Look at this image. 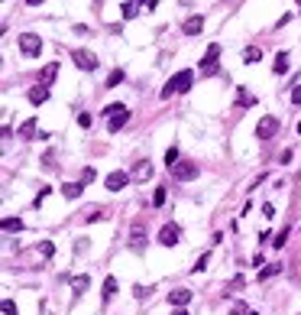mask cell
Wrapping results in <instances>:
<instances>
[{
    "label": "cell",
    "mask_w": 301,
    "mask_h": 315,
    "mask_svg": "<svg viewBox=\"0 0 301 315\" xmlns=\"http://www.w3.org/2000/svg\"><path fill=\"white\" fill-rule=\"evenodd\" d=\"M191 85H194V71H191V69H181L178 75H172V78L165 81V88H162V98L181 95V91H188Z\"/></svg>",
    "instance_id": "6da1fadb"
},
{
    "label": "cell",
    "mask_w": 301,
    "mask_h": 315,
    "mask_svg": "<svg viewBox=\"0 0 301 315\" xmlns=\"http://www.w3.org/2000/svg\"><path fill=\"white\" fill-rule=\"evenodd\" d=\"M217 69H220V42H211L204 59H201V65H198V71L201 75H214Z\"/></svg>",
    "instance_id": "7a4b0ae2"
},
{
    "label": "cell",
    "mask_w": 301,
    "mask_h": 315,
    "mask_svg": "<svg viewBox=\"0 0 301 315\" xmlns=\"http://www.w3.org/2000/svg\"><path fill=\"white\" fill-rule=\"evenodd\" d=\"M20 52H23L26 59H36V55L42 52V36H39V33H20Z\"/></svg>",
    "instance_id": "3957f363"
},
{
    "label": "cell",
    "mask_w": 301,
    "mask_h": 315,
    "mask_svg": "<svg viewBox=\"0 0 301 315\" xmlns=\"http://www.w3.org/2000/svg\"><path fill=\"white\" fill-rule=\"evenodd\" d=\"M278 134V117L275 114H266V117H259V124H256V137L259 140H269V137Z\"/></svg>",
    "instance_id": "277c9868"
},
{
    "label": "cell",
    "mask_w": 301,
    "mask_h": 315,
    "mask_svg": "<svg viewBox=\"0 0 301 315\" xmlns=\"http://www.w3.org/2000/svg\"><path fill=\"white\" fill-rule=\"evenodd\" d=\"M172 173V179H178V182H191V179H198V163H178V166H172L169 169Z\"/></svg>",
    "instance_id": "5b68a950"
},
{
    "label": "cell",
    "mask_w": 301,
    "mask_h": 315,
    "mask_svg": "<svg viewBox=\"0 0 301 315\" xmlns=\"http://www.w3.org/2000/svg\"><path fill=\"white\" fill-rule=\"evenodd\" d=\"M71 59H75V65H78V69H81V71H94V69H97V55H94V52H88V49H75V52H71Z\"/></svg>",
    "instance_id": "8992f818"
},
{
    "label": "cell",
    "mask_w": 301,
    "mask_h": 315,
    "mask_svg": "<svg viewBox=\"0 0 301 315\" xmlns=\"http://www.w3.org/2000/svg\"><path fill=\"white\" fill-rule=\"evenodd\" d=\"M178 241H181V228H178V224H162V231H159V244L162 247H175Z\"/></svg>",
    "instance_id": "52a82bcc"
},
{
    "label": "cell",
    "mask_w": 301,
    "mask_h": 315,
    "mask_svg": "<svg viewBox=\"0 0 301 315\" xmlns=\"http://www.w3.org/2000/svg\"><path fill=\"white\" fill-rule=\"evenodd\" d=\"M130 247L136 253L146 247V224H143V221H133V228H130Z\"/></svg>",
    "instance_id": "ba28073f"
},
{
    "label": "cell",
    "mask_w": 301,
    "mask_h": 315,
    "mask_svg": "<svg viewBox=\"0 0 301 315\" xmlns=\"http://www.w3.org/2000/svg\"><path fill=\"white\" fill-rule=\"evenodd\" d=\"M130 179H133L130 173H123V169H114V173H110L107 179H104V185H107V192H120Z\"/></svg>",
    "instance_id": "9c48e42d"
},
{
    "label": "cell",
    "mask_w": 301,
    "mask_h": 315,
    "mask_svg": "<svg viewBox=\"0 0 301 315\" xmlns=\"http://www.w3.org/2000/svg\"><path fill=\"white\" fill-rule=\"evenodd\" d=\"M126 120H130V110L120 107L114 117H107V130H110V134H120V127H126Z\"/></svg>",
    "instance_id": "30bf717a"
},
{
    "label": "cell",
    "mask_w": 301,
    "mask_h": 315,
    "mask_svg": "<svg viewBox=\"0 0 301 315\" xmlns=\"http://www.w3.org/2000/svg\"><path fill=\"white\" fill-rule=\"evenodd\" d=\"M201 30H204V16H201V13L188 16L185 23H181V33H185V36H198Z\"/></svg>",
    "instance_id": "8fae6325"
},
{
    "label": "cell",
    "mask_w": 301,
    "mask_h": 315,
    "mask_svg": "<svg viewBox=\"0 0 301 315\" xmlns=\"http://www.w3.org/2000/svg\"><path fill=\"white\" fill-rule=\"evenodd\" d=\"M191 302V289H172L169 292V306L172 309H185Z\"/></svg>",
    "instance_id": "7c38bea8"
},
{
    "label": "cell",
    "mask_w": 301,
    "mask_h": 315,
    "mask_svg": "<svg viewBox=\"0 0 301 315\" xmlns=\"http://www.w3.org/2000/svg\"><path fill=\"white\" fill-rule=\"evenodd\" d=\"M16 137H23V140H32V137H39V120H36V117L23 120V124L16 127Z\"/></svg>",
    "instance_id": "4fadbf2b"
},
{
    "label": "cell",
    "mask_w": 301,
    "mask_h": 315,
    "mask_svg": "<svg viewBox=\"0 0 301 315\" xmlns=\"http://www.w3.org/2000/svg\"><path fill=\"white\" fill-rule=\"evenodd\" d=\"M130 175H133V179H136V182H146L149 175H152V166H149V159H139V163H133Z\"/></svg>",
    "instance_id": "5bb4252c"
},
{
    "label": "cell",
    "mask_w": 301,
    "mask_h": 315,
    "mask_svg": "<svg viewBox=\"0 0 301 315\" xmlns=\"http://www.w3.org/2000/svg\"><path fill=\"white\" fill-rule=\"evenodd\" d=\"M26 98H30L32 107H39V104L49 101V88H46V85H36V88H30V95H26Z\"/></svg>",
    "instance_id": "9a60e30c"
},
{
    "label": "cell",
    "mask_w": 301,
    "mask_h": 315,
    "mask_svg": "<svg viewBox=\"0 0 301 315\" xmlns=\"http://www.w3.org/2000/svg\"><path fill=\"white\" fill-rule=\"evenodd\" d=\"M55 75H59V62H49L46 65V69H42V71H39V85H52V81H55Z\"/></svg>",
    "instance_id": "2e32d148"
},
{
    "label": "cell",
    "mask_w": 301,
    "mask_h": 315,
    "mask_svg": "<svg viewBox=\"0 0 301 315\" xmlns=\"http://www.w3.org/2000/svg\"><path fill=\"white\" fill-rule=\"evenodd\" d=\"M114 296H117V276H107V280H104V289H100V299H104V306H107Z\"/></svg>",
    "instance_id": "e0dca14e"
},
{
    "label": "cell",
    "mask_w": 301,
    "mask_h": 315,
    "mask_svg": "<svg viewBox=\"0 0 301 315\" xmlns=\"http://www.w3.org/2000/svg\"><path fill=\"white\" fill-rule=\"evenodd\" d=\"M88 286H91V276H71V289H75V296H85L88 292Z\"/></svg>",
    "instance_id": "ac0fdd59"
},
{
    "label": "cell",
    "mask_w": 301,
    "mask_h": 315,
    "mask_svg": "<svg viewBox=\"0 0 301 315\" xmlns=\"http://www.w3.org/2000/svg\"><path fill=\"white\" fill-rule=\"evenodd\" d=\"M81 192H85V182H65V185H62L65 198H81Z\"/></svg>",
    "instance_id": "d6986e66"
},
{
    "label": "cell",
    "mask_w": 301,
    "mask_h": 315,
    "mask_svg": "<svg viewBox=\"0 0 301 315\" xmlns=\"http://www.w3.org/2000/svg\"><path fill=\"white\" fill-rule=\"evenodd\" d=\"M282 267H285V263H269V267H263V270H259V283H269L272 276L282 273Z\"/></svg>",
    "instance_id": "ffe728a7"
},
{
    "label": "cell",
    "mask_w": 301,
    "mask_h": 315,
    "mask_svg": "<svg viewBox=\"0 0 301 315\" xmlns=\"http://www.w3.org/2000/svg\"><path fill=\"white\" fill-rule=\"evenodd\" d=\"M256 104V95H249L246 88H237V107H253Z\"/></svg>",
    "instance_id": "44dd1931"
},
{
    "label": "cell",
    "mask_w": 301,
    "mask_h": 315,
    "mask_svg": "<svg viewBox=\"0 0 301 315\" xmlns=\"http://www.w3.org/2000/svg\"><path fill=\"white\" fill-rule=\"evenodd\" d=\"M243 286H246V276H233L230 283L224 286V296H233V292H240Z\"/></svg>",
    "instance_id": "7402d4cb"
},
{
    "label": "cell",
    "mask_w": 301,
    "mask_h": 315,
    "mask_svg": "<svg viewBox=\"0 0 301 315\" xmlns=\"http://www.w3.org/2000/svg\"><path fill=\"white\" fill-rule=\"evenodd\" d=\"M259 59H263V52H259V46H246V49H243V62H246V65H256V62H259Z\"/></svg>",
    "instance_id": "603a6c76"
},
{
    "label": "cell",
    "mask_w": 301,
    "mask_h": 315,
    "mask_svg": "<svg viewBox=\"0 0 301 315\" xmlns=\"http://www.w3.org/2000/svg\"><path fill=\"white\" fill-rule=\"evenodd\" d=\"M123 78H126V71L123 69H114L107 75V85H104V88H120V85H123Z\"/></svg>",
    "instance_id": "cb8c5ba5"
},
{
    "label": "cell",
    "mask_w": 301,
    "mask_h": 315,
    "mask_svg": "<svg viewBox=\"0 0 301 315\" xmlns=\"http://www.w3.org/2000/svg\"><path fill=\"white\" fill-rule=\"evenodd\" d=\"M272 69H275V75H285V71H288V52H278Z\"/></svg>",
    "instance_id": "d4e9b609"
},
{
    "label": "cell",
    "mask_w": 301,
    "mask_h": 315,
    "mask_svg": "<svg viewBox=\"0 0 301 315\" xmlns=\"http://www.w3.org/2000/svg\"><path fill=\"white\" fill-rule=\"evenodd\" d=\"M3 231H7V234H13V231L20 234V231H23V221L20 218H3Z\"/></svg>",
    "instance_id": "484cf974"
},
{
    "label": "cell",
    "mask_w": 301,
    "mask_h": 315,
    "mask_svg": "<svg viewBox=\"0 0 301 315\" xmlns=\"http://www.w3.org/2000/svg\"><path fill=\"white\" fill-rule=\"evenodd\" d=\"M165 198H169V192H165V185H159V189L152 192V205H155V208H162V205H165Z\"/></svg>",
    "instance_id": "4316f807"
},
{
    "label": "cell",
    "mask_w": 301,
    "mask_h": 315,
    "mask_svg": "<svg viewBox=\"0 0 301 315\" xmlns=\"http://www.w3.org/2000/svg\"><path fill=\"white\" fill-rule=\"evenodd\" d=\"M136 13H139V3H136V0H126V3H123V20H133Z\"/></svg>",
    "instance_id": "83f0119b"
},
{
    "label": "cell",
    "mask_w": 301,
    "mask_h": 315,
    "mask_svg": "<svg viewBox=\"0 0 301 315\" xmlns=\"http://www.w3.org/2000/svg\"><path fill=\"white\" fill-rule=\"evenodd\" d=\"M285 241H288V228H282V231H278V234H275V237H272V241H269V244H272V247H275V250H278V247H285Z\"/></svg>",
    "instance_id": "f1b7e54d"
},
{
    "label": "cell",
    "mask_w": 301,
    "mask_h": 315,
    "mask_svg": "<svg viewBox=\"0 0 301 315\" xmlns=\"http://www.w3.org/2000/svg\"><path fill=\"white\" fill-rule=\"evenodd\" d=\"M165 166H178V146H169V150H165Z\"/></svg>",
    "instance_id": "f546056e"
},
{
    "label": "cell",
    "mask_w": 301,
    "mask_h": 315,
    "mask_svg": "<svg viewBox=\"0 0 301 315\" xmlns=\"http://www.w3.org/2000/svg\"><path fill=\"white\" fill-rule=\"evenodd\" d=\"M94 179H97V169H94V166H85V169H81V182L88 185V182H94Z\"/></svg>",
    "instance_id": "4dcf8cb0"
},
{
    "label": "cell",
    "mask_w": 301,
    "mask_h": 315,
    "mask_svg": "<svg viewBox=\"0 0 301 315\" xmlns=\"http://www.w3.org/2000/svg\"><path fill=\"white\" fill-rule=\"evenodd\" d=\"M85 221H88V224H91V221H104V211H100V208H88Z\"/></svg>",
    "instance_id": "1f68e13d"
},
{
    "label": "cell",
    "mask_w": 301,
    "mask_h": 315,
    "mask_svg": "<svg viewBox=\"0 0 301 315\" xmlns=\"http://www.w3.org/2000/svg\"><path fill=\"white\" fill-rule=\"evenodd\" d=\"M49 192H52V189H49V185H42V189H39V195L32 198V208H39V205H42V202L49 198Z\"/></svg>",
    "instance_id": "d6a6232c"
},
{
    "label": "cell",
    "mask_w": 301,
    "mask_h": 315,
    "mask_svg": "<svg viewBox=\"0 0 301 315\" xmlns=\"http://www.w3.org/2000/svg\"><path fill=\"white\" fill-rule=\"evenodd\" d=\"M39 253H42V257L49 260V257L55 253V244H52V241H42V244H39Z\"/></svg>",
    "instance_id": "836d02e7"
},
{
    "label": "cell",
    "mask_w": 301,
    "mask_h": 315,
    "mask_svg": "<svg viewBox=\"0 0 301 315\" xmlns=\"http://www.w3.org/2000/svg\"><path fill=\"white\" fill-rule=\"evenodd\" d=\"M227 315H249V306H246V302H233V309Z\"/></svg>",
    "instance_id": "e575fe53"
},
{
    "label": "cell",
    "mask_w": 301,
    "mask_h": 315,
    "mask_svg": "<svg viewBox=\"0 0 301 315\" xmlns=\"http://www.w3.org/2000/svg\"><path fill=\"white\" fill-rule=\"evenodd\" d=\"M208 260H211V253H201V257H198V263H194V273H198V270H208Z\"/></svg>",
    "instance_id": "d590c367"
},
{
    "label": "cell",
    "mask_w": 301,
    "mask_h": 315,
    "mask_svg": "<svg viewBox=\"0 0 301 315\" xmlns=\"http://www.w3.org/2000/svg\"><path fill=\"white\" fill-rule=\"evenodd\" d=\"M120 107H123V104H107V107L100 110V114H104V117H114V114H117V110H120Z\"/></svg>",
    "instance_id": "8d00e7d4"
},
{
    "label": "cell",
    "mask_w": 301,
    "mask_h": 315,
    "mask_svg": "<svg viewBox=\"0 0 301 315\" xmlns=\"http://www.w3.org/2000/svg\"><path fill=\"white\" fill-rule=\"evenodd\" d=\"M3 315H16V302L13 299H3Z\"/></svg>",
    "instance_id": "74e56055"
},
{
    "label": "cell",
    "mask_w": 301,
    "mask_h": 315,
    "mask_svg": "<svg viewBox=\"0 0 301 315\" xmlns=\"http://www.w3.org/2000/svg\"><path fill=\"white\" fill-rule=\"evenodd\" d=\"M133 296H136V299H146L149 289H146V286H133Z\"/></svg>",
    "instance_id": "f35d334b"
},
{
    "label": "cell",
    "mask_w": 301,
    "mask_h": 315,
    "mask_svg": "<svg viewBox=\"0 0 301 315\" xmlns=\"http://www.w3.org/2000/svg\"><path fill=\"white\" fill-rule=\"evenodd\" d=\"M78 127H91V114H88V110H85V114H78Z\"/></svg>",
    "instance_id": "ab89813d"
},
{
    "label": "cell",
    "mask_w": 301,
    "mask_h": 315,
    "mask_svg": "<svg viewBox=\"0 0 301 315\" xmlns=\"http://www.w3.org/2000/svg\"><path fill=\"white\" fill-rule=\"evenodd\" d=\"M292 156H295L292 150H282V156H278V163H282V166H288V163H292Z\"/></svg>",
    "instance_id": "60d3db41"
},
{
    "label": "cell",
    "mask_w": 301,
    "mask_h": 315,
    "mask_svg": "<svg viewBox=\"0 0 301 315\" xmlns=\"http://www.w3.org/2000/svg\"><path fill=\"white\" fill-rule=\"evenodd\" d=\"M139 10H155V0H136Z\"/></svg>",
    "instance_id": "b9f144b4"
},
{
    "label": "cell",
    "mask_w": 301,
    "mask_h": 315,
    "mask_svg": "<svg viewBox=\"0 0 301 315\" xmlns=\"http://www.w3.org/2000/svg\"><path fill=\"white\" fill-rule=\"evenodd\" d=\"M263 214H266V218H275V208H272V202H266V205H263Z\"/></svg>",
    "instance_id": "7bdbcfd3"
},
{
    "label": "cell",
    "mask_w": 301,
    "mask_h": 315,
    "mask_svg": "<svg viewBox=\"0 0 301 315\" xmlns=\"http://www.w3.org/2000/svg\"><path fill=\"white\" fill-rule=\"evenodd\" d=\"M292 101H295V104H301V85H295V91H292Z\"/></svg>",
    "instance_id": "ee69618b"
},
{
    "label": "cell",
    "mask_w": 301,
    "mask_h": 315,
    "mask_svg": "<svg viewBox=\"0 0 301 315\" xmlns=\"http://www.w3.org/2000/svg\"><path fill=\"white\" fill-rule=\"evenodd\" d=\"M26 3H30V7H39V3H46V0H26Z\"/></svg>",
    "instance_id": "f6af8a7d"
},
{
    "label": "cell",
    "mask_w": 301,
    "mask_h": 315,
    "mask_svg": "<svg viewBox=\"0 0 301 315\" xmlns=\"http://www.w3.org/2000/svg\"><path fill=\"white\" fill-rule=\"evenodd\" d=\"M172 315H188V312H185V309H172Z\"/></svg>",
    "instance_id": "bcb514c9"
},
{
    "label": "cell",
    "mask_w": 301,
    "mask_h": 315,
    "mask_svg": "<svg viewBox=\"0 0 301 315\" xmlns=\"http://www.w3.org/2000/svg\"><path fill=\"white\" fill-rule=\"evenodd\" d=\"M295 130H298V137H301V120H298V127H295Z\"/></svg>",
    "instance_id": "7dc6e473"
},
{
    "label": "cell",
    "mask_w": 301,
    "mask_h": 315,
    "mask_svg": "<svg viewBox=\"0 0 301 315\" xmlns=\"http://www.w3.org/2000/svg\"><path fill=\"white\" fill-rule=\"evenodd\" d=\"M249 315H259V312H253V309H249Z\"/></svg>",
    "instance_id": "c3c4849f"
},
{
    "label": "cell",
    "mask_w": 301,
    "mask_h": 315,
    "mask_svg": "<svg viewBox=\"0 0 301 315\" xmlns=\"http://www.w3.org/2000/svg\"><path fill=\"white\" fill-rule=\"evenodd\" d=\"M295 3H298V10H301V0H295Z\"/></svg>",
    "instance_id": "681fc988"
}]
</instances>
